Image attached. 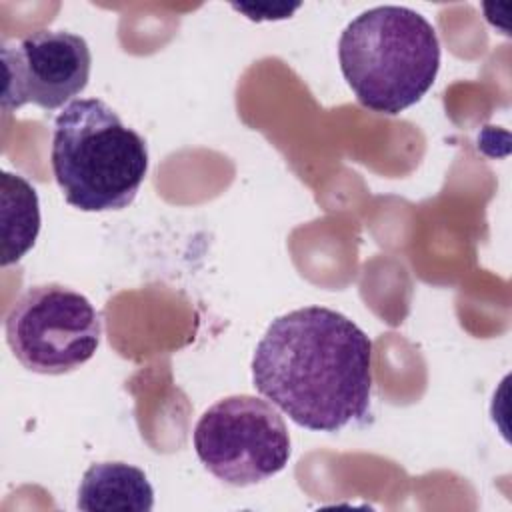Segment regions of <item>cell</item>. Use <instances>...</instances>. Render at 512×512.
Returning <instances> with one entry per match:
<instances>
[{
  "mask_svg": "<svg viewBox=\"0 0 512 512\" xmlns=\"http://www.w3.org/2000/svg\"><path fill=\"white\" fill-rule=\"evenodd\" d=\"M252 382L298 426L342 430L368 414L372 340L326 306L292 310L272 320L256 344Z\"/></svg>",
  "mask_w": 512,
  "mask_h": 512,
  "instance_id": "6da1fadb",
  "label": "cell"
},
{
  "mask_svg": "<svg viewBox=\"0 0 512 512\" xmlns=\"http://www.w3.org/2000/svg\"><path fill=\"white\" fill-rule=\"evenodd\" d=\"M338 62L364 108L394 116L432 88L440 68V42L420 12L374 6L342 30Z\"/></svg>",
  "mask_w": 512,
  "mask_h": 512,
  "instance_id": "7a4b0ae2",
  "label": "cell"
},
{
  "mask_svg": "<svg viewBox=\"0 0 512 512\" xmlns=\"http://www.w3.org/2000/svg\"><path fill=\"white\" fill-rule=\"evenodd\" d=\"M52 172L64 200L82 212L130 206L148 172L146 140L98 98H76L52 130Z\"/></svg>",
  "mask_w": 512,
  "mask_h": 512,
  "instance_id": "3957f363",
  "label": "cell"
},
{
  "mask_svg": "<svg viewBox=\"0 0 512 512\" xmlns=\"http://www.w3.org/2000/svg\"><path fill=\"white\" fill-rule=\"evenodd\" d=\"M194 450L204 468L230 486L276 476L290 460V434L274 404L236 394L212 404L196 422Z\"/></svg>",
  "mask_w": 512,
  "mask_h": 512,
  "instance_id": "277c9868",
  "label": "cell"
},
{
  "mask_svg": "<svg viewBox=\"0 0 512 512\" xmlns=\"http://www.w3.org/2000/svg\"><path fill=\"white\" fill-rule=\"evenodd\" d=\"M6 342L30 372L66 374L86 364L102 336V320L90 300L64 284L28 288L4 320Z\"/></svg>",
  "mask_w": 512,
  "mask_h": 512,
  "instance_id": "5b68a950",
  "label": "cell"
},
{
  "mask_svg": "<svg viewBox=\"0 0 512 512\" xmlns=\"http://www.w3.org/2000/svg\"><path fill=\"white\" fill-rule=\"evenodd\" d=\"M0 56L4 112L24 104L52 112L70 104L88 86L92 68L88 42L68 30H38L20 42H4Z\"/></svg>",
  "mask_w": 512,
  "mask_h": 512,
  "instance_id": "8992f818",
  "label": "cell"
},
{
  "mask_svg": "<svg viewBox=\"0 0 512 512\" xmlns=\"http://www.w3.org/2000/svg\"><path fill=\"white\" fill-rule=\"evenodd\" d=\"M76 506L86 512H150L154 490L140 468L126 462H98L84 472Z\"/></svg>",
  "mask_w": 512,
  "mask_h": 512,
  "instance_id": "52a82bcc",
  "label": "cell"
},
{
  "mask_svg": "<svg viewBox=\"0 0 512 512\" xmlns=\"http://www.w3.org/2000/svg\"><path fill=\"white\" fill-rule=\"evenodd\" d=\"M2 266L18 262L40 232V204L34 186L20 174L2 172Z\"/></svg>",
  "mask_w": 512,
  "mask_h": 512,
  "instance_id": "ba28073f",
  "label": "cell"
}]
</instances>
